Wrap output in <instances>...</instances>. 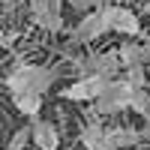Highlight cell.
Listing matches in <instances>:
<instances>
[{
	"label": "cell",
	"instance_id": "obj_16",
	"mask_svg": "<svg viewBox=\"0 0 150 150\" xmlns=\"http://www.w3.org/2000/svg\"><path fill=\"white\" fill-rule=\"evenodd\" d=\"M66 3H69L75 12H84V15H87V12H93V9L102 6V0H66Z\"/></svg>",
	"mask_w": 150,
	"mask_h": 150
},
{
	"label": "cell",
	"instance_id": "obj_4",
	"mask_svg": "<svg viewBox=\"0 0 150 150\" xmlns=\"http://www.w3.org/2000/svg\"><path fill=\"white\" fill-rule=\"evenodd\" d=\"M27 9L36 27H42L48 33L63 30V3L60 0H27Z\"/></svg>",
	"mask_w": 150,
	"mask_h": 150
},
{
	"label": "cell",
	"instance_id": "obj_13",
	"mask_svg": "<svg viewBox=\"0 0 150 150\" xmlns=\"http://www.w3.org/2000/svg\"><path fill=\"white\" fill-rule=\"evenodd\" d=\"M123 81H126L132 90H147V84H150V78H147V69L144 66H135V69H126L123 72Z\"/></svg>",
	"mask_w": 150,
	"mask_h": 150
},
{
	"label": "cell",
	"instance_id": "obj_14",
	"mask_svg": "<svg viewBox=\"0 0 150 150\" xmlns=\"http://www.w3.org/2000/svg\"><path fill=\"white\" fill-rule=\"evenodd\" d=\"M129 111H135V114H141L144 120H150V90H135Z\"/></svg>",
	"mask_w": 150,
	"mask_h": 150
},
{
	"label": "cell",
	"instance_id": "obj_8",
	"mask_svg": "<svg viewBox=\"0 0 150 150\" xmlns=\"http://www.w3.org/2000/svg\"><path fill=\"white\" fill-rule=\"evenodd\" d=\"M117 57H120V66L123 69L147 66L150 63V42H120Z\"/></svg>",
	"mask_w": 150,
	"mask_h": 150
},
{
	"label": "cell",
	"instance_id": "obj_2",
	"mask_svg": "<svg viewBox=\"0 0 150 150\" xmlns=\"http://www.w3.org/2000/svg\"><path fill=\"white\" fill-rule=\"evenodd\" d=\"M132 87L123 81V78H114L105 90L102 96L93 102V111H90V117H114V114H123V111H129L132 105Z\"/></svg>",
	"mask_w": 150,
	"mask_h": 150
},
{
	"label": "cell",
	"instance_id": "obj_7",
	"mask_svg": "<svg viewBox=\"0 0 150 150\" xmlns=\"http://www.w3.org/2000/svg\"><path fill=\"white\" fill-rule=\"evenodd\" d=\"M105 12H108V24L114 33H120V36H138L141 33V18L129 6H105Z\"/></svg>",
	"mask_w": 150,
	"mask_h": 150
},
{
	"label": "cell",
	"instance_id": "obj_5",
	"mask_svg": "<svg viewBox=\"0 0 150 150\" xmlns=\"http://www.w3.org/2000/svg\"><path fill=\"white\" fill-rule=\"evenodd\" d=\"M108 30H111L108 12H105V6H99V9H93V12H87V15L78 18V24L72 27V42H96Z\"/></svg>",
	"mask_w": 150,
	"mask_h": 150
},
{
	"label": "cell",
	"instance_id": "obj_3",
	"mask_svg": "<svg viewBox=\"0 0 150 150\" xmlns=\"http://www.w3.org/2000/svg\"><path fill=\"white\" fill-rule=\"evenodd\" d=\"M75 69L81 72V78H84V75H99V78L114 81L123 66H120V57H117V48H114V51H99V54L78 57V60H75Z\"/></svg>",
	"mask_w": 150,
	"mask_h": 150
},
{
	"label": "cell",
	"instance_id": "obj_11",
	"mask_svg": "<svg viewBox=\"0 0 150 150\" xmlns=\"http://www.w3.org/2000/svg\"><path fill=\"white\" fill-rule=\"evenodd\" d=\"M108 141L117 150H126V147H135L138 141H144V132L135 126H108Z\"/></svg>",
	"mask_w": 150,
	"mask_h": 150
},
{
	"label": "cell",
	"instance_id": "obj_10",
	"mask_svg": "<svg viewBox=\"0 0 150 150\" xmlns=\"http://www.w3.org/2000/svg\"><path fill=\"white\" fill-rule=\"evenodd\" d=\"M105 132H108V126H102V120H99V117H90V120L81 126L78 138H81V144H84L87 150H99L102 141H105Z\"/></svg>",
	"mask_w": 150,
	"mask_h": 150
},
{
	"label": "cell",
	"instance_id": "obj_12",
	"mask_svg": "<svg viewBox=\"0 0 150 150\" xmlns=\"http://www.w3.org/2000/svg\"><path fill=\"white\" fill-rule=\"evenodd\" d=\"M12 105H15L24 117L39 120V111H42V96H39V93H18V96H12Z\"/></svg>",
	"mask_w": 150,
	"mask_h": 150
},
{
	"label": "cell",
	"instance_id": "obj_6",
	"mask_svg": "<svg viewBox=\"0 0 150 150\" xmlns=\"http://www.w3.org/2000/svg\"><path fill=\"white\" fill-rule=\"evenodd\" d=\"M108 84H111L108 78H99V75H84V78L66 84L63 90H60V96L69 99V102H96Z\"/></svg>",
	"mask_w": 150,
	"mask_h": 150
},
{
	"label": "cell",
	"instance_id": "obj_15",
	"mask_svg": "<svg viewBox=\"0 0 150 150\" xmlns=\"http://www.w3.org/2000/svg\"><path fill=\"white\" fill-rule=\"evenodd\" d=\"M27 141H33V135H30V126H21L15 135H12V141L6 144V150H24V147H27Z\"/></svg>",
	"mask_w": 150,
	"mask_h": 150
},
{
	"label": "cell",
	"instance_id": "obj_9",
	"mask_svg": "<svg viewBox=\"0 0 150 150\" xmlns=\"http://www.w3.org/2000/svg\"><path fill=\"white\" fill-rule=\"evenodd\" d=\"M30 135H33V144L39 150H60V132L51 120H33Z\"/></svg>",
	"mask_w": 150,
	"mask_h": 150
},
{
	"label": "cell",
	"instance_id": "obj_17",
	"mask_svg": "<svg viewBox=\"0 0 150 150\" xmlns=\"http://www.w3.org/2000/svg\"><path fill=\"white\" fill-rule=\"evenodd\" d=\"M0 3H3V0H0Z\"/></svg>",
	"mask_w": 150,
	"mask_h": 150
},
{
	"label": "cell",
	"instance_id": "obj_1",
	"mask_svg": "<svg viewBox=\"0 0 150 150\" xmlns=\"http://www.w3.org/2000/svg\"><path fill=\"white\" fill-rule=\"evenodd\" d=\"M57 81V69L54 66H42V63H18L6 75V90L12 96L18 93H45L51 90Z\"/></svg>",
	"mask_w": 150,
	"mask_h": 150
}]
</instances>
